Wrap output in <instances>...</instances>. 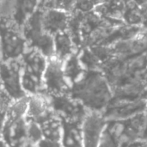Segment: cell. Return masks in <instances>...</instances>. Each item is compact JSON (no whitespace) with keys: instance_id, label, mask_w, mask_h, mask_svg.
Here are the masks:
<instances>
[{"instance_id":"1","label":"cell","mask_w":147,"mask_h":147,"mask_svg":"<svg viewBox=\"0 0 147 147\" xmlns=\"http://www.w3.org/2000/svg\"><path fill=\"white\" fill-rule=\"evenodd\" d=\"M68 95L88 111L102 113L109 104L113 90L100 71H86L84 76L70 86Z\"/></svg>"},{"instance_id":"2","label":"cell","mask_w":147,"mask_h":147,"mask_svg":"<svg viewBox=\"0 0 147 147\" xmlns=\"http://www.w3.org/2000/svg\"><path fill=\"white\" fill-rule=\"evenodd\" d=\"M28 96L15 101L7 109L2 141L8 147H23L28 140Z\"/></svg>"},{"instance_id":"3","label":"cell","mask_w":147,"mask_h":147,"mask_svg":"<svg viewBox=\"0 0 147 147\" xmlns=\"http://www.w3.org/2000/svg\"><path fill=\"white\" fill-rule=\"evenodd\" d=\"M22 84L28 96L43 95V76L47 59L37 50L28 48L20 59Z\"/></svg>"},{"instance_id":"4","label":"cell","mask_w":147,"mask_h":147,"mask_svg":"<svg viewBox=\"0 0 147 147\" xmlns=\"http://www.w3.org/2000/svg\"><path fill=\"white\" fill-rule=\"evenodd\" d=\"M41 17L42 7H40L27 19L22 27V31L28 48L37 50L47 59H49L54 54L53 36L43 29Z\"/></svg>"},{"instance_id":"5","label":"cell","mask_w":147,"mask_h":147,"mask_svg":"<svg viewBox=\"0 0 147 147\" xmlns=\"http://www.w3.org/2000/svg\"><path fill=\"white\" fill-rule=\"evenodd\" d=\"M28 49L22 28L13 21H0L1 61L19 60Z\"/></svg>"},{"instance_id":"6","label":"cell","mask_w":147,"mask_h":147,"mask_svg":"<svg viewBox=\"0 0 147 147\" xmlns=\"http://www.w3.org/2000/svg\"><path fill=\"white\" fill-rule=\"evenodd\" d=\"M0 87L12 102L28 96L22 84L20 59L0 62Z\"/></svg>"},{"instance_id":"7","label":"cell","mask_w":147,"mask_h":147,"mask_svg":"<svg viewBox=\"0 0 147 147\" xmlns=\"http://www.w3.org/2000/svg\"><path fill=\"white\" fill-rule=\"evenodd\" d=\"M64 61L53 56L47 59V66L43 76V95L47 96L68 94V84L63 69Z\"/></svg>"},{"instance_id":"8","label":"cell","mask_w":147,"mask_h":147,"mask_svg":"<svg viewBox=\"0 0 147 147\" xmlns=\"http://www.w3.org/2000/svg\"><path fill=\"white\" fill-rule=\"evenodd\" d=\"M50 106L59 120L83 122L88 110L68 94L47 96Z\"/></svg>"},{"instance_id":"9","label":"cell","mask_w":147,"mask_h":147,"mask_svg":"<svg viewBox=\"0 0 147 147\" xmlns=\"http://www.w3.org/2000/svg\"><path fill=\"white\" fill-rule=\"evenodd\" d=\"M115 59L125 60L147 53V29L138 30L130 37L110 47Z\"/></svg>"},{"instance_id":"10","label":"cell","mask_w":147,"mask_h":147,"mask_svg":"<svg viewBox=\"0 0 147 147\" xmlns=\"http://www.w3.org/2000/svg\"><path fill=\"white\" fill-rule=\"evenodd\" d=\"M106 122L102 113L88 111L81 126L84 147H98Z\"/></svg>"},{"instance_id":"11","label":"cell","mask_w":147,"mask_h":147,"mask_svg":"<svg viewBox=\"0 0 147 147\" xmlns=\"http://www.w3.org/2000/svg\"><path fill=\"white\" fill-rule=\"evenodd\" d=\"M147 112V100L134 102H110L102 113L107 121L124 120Z\"/></svg>"},{"instance_id":"12","label":"cell","mask_w":147,"mask_h":147,"mask_svg":"<svg viewBox=\"0 0 147 147\" xmlns=\"http://www.w3.org/2000/svg\"><path fill=\"white\" fill-rule=\"evenodd\" d=\"M71 14L66 12L42 7L41 22L43 29L49 34H55L67 31Z\"/></svg>"},{"instance_id":"13","label":"cell","mask_w":147,"mask_h":147,"mask_svg":"<svg viewBox=\"0 0 147 147\" xmlns=\"http://www.w3.org/2000/svg\"><path fill=\"white\" fill-rule=\"evenodd\" d=\"M61 147H84L82 122L60 120Z\"/></svg>"},{"instance_id":"14","label":"cell","mask_w":147,"mask_h":147,"mask_svg":"<svg viewBox=\"0 0 147 147\" xmlns=\"http://www.w3.org/2000/svg\"><path fill=\"white\" fill-rule=\"evenodd\" d=\"M42 5V0H14L12 21L22 28L27 19Z\"/></svg>"},{"instance_id":"15","label":"cell","mask_w":147,"mask_h":147,"mask_svg":"<svg viewBox=\"0 0 147 147\" xmlns=\"http://www.w3.org/2000/svg\"><path fill=\"white\" fill-rule=\"evenodd\" d=\"M53 56L62 61L76 53V47L67 31L59 33L53 36Z\"/></svg>"},{"instance_id":"16","label":"cell","mask_w":147,"mask_h":147,"mask_svg":"<svg viewBox=\"0 0 147 147\" xmlns=\"http://www.w3.org/2000/svg\"><path fill=\"white\" fill-rule=\"evenodd\" d=\"M63 69L65 77L70 86L78 82L86 71L79 60L78 53H72L64 61Z\"/></svg>"},{"instance_id":"17","label":"cell","mask_w":147,"mask_h":147,"mask_svg":"<svg viewBox=\"0 0 147 147\" xmlns=\"http://www.w3.org/2000/svg\"><path fill=\"white\" fill-rule=\"evenodd\" d=\"M77 0H47L43 8L54 9L71 14L75 11Z\"/></svg>"},{"instance_id":"18","label":"cell","mask_w":147,"mask_h":147,"mask_svg":"<svg viewBox=\"0 0 147 147\" xmlns=\"http://www.w3.org/2000/svg\"><path fill=\"white\" fill-rule=\"evenodd\" d=\"M109 0H77L75 10L81 13H89L94 10V9L105 2Z\"/></svg>"},{"instance_id":"19","label":"cell","mask_w":147,"mask_h":147,"mask_svg":"<svg viewBox=\"0 0 147 147\" xmlns=\"http://www.w3.org/2000/svg\"><path fill=\"white\" fill-rule=\"evenodd\" d=\"M13 102L11 99L4 93V91L0 88V111H6Z\"/></svg>"},{"instance_id":"20","label":"cell","mask_w":147,"mask_h":147,"mask_svg":"<svg viewBox=\"0 0 147 147\" xmlns=\"http://www.w3.org/2000/svg\"><path fill=\"white\" fill-rule=\"evenodd\" d=\"M123 147H147V142L142 140H136L124 146Z\"/></svg>"},{"instance_id":"21","label":"cell","mask_w":147,"mask_h":147,"mask_svg":"<svg viewBox=\"0 0 147 147\" xmlns=\"http://www.w3.org/2000/svg\"><path fill=\"white\" fill-rule=\"evenodd\" d=\"M6 112H7V110L0 111V140H2V133H3V125H4Z\"/></svg>"},{"instance_id":"22","label":"cell","mask_w":147,"mask_h":147,"mask_svg":"<svg viewBox=\"0 0 147 147\" xmlns=\"http://www.w3.org/2000/svg\"><path fill=\"white\" fill-rule=\"evenodd\" d=\"M140 140L147 142V120L146 121V123H145L144 127H143V130H142V133H141V136H140Z\"/></svg>"},{"instance_id":"23","label":"cell","mask_w":147,"mask_h":147,"mask_svg":"<svg viewBox=\"0 0 147 147\" xmlns=\"http://www.w3.org/2000/svg\"><path fill=\"white\" fill-rule=\"evenodd\" d=\"M136 5H138L139 7L141 6H145V5H147V0H132Z\"/></svg>"},{"instance_id":"24","label":"cell","mask_w":147,"mask_h":147,"mask_svg":"<svg viewBox=\"0 0 147 147\" xmlns=\"http://www.w3.org/2000/svg\"><path fill=\"white\" fill-rule=\"evenodd\" d=\"M143 80H144L145 84L147 85V68L146 71H145V73H144V75H143Z\"/></svg>"},{"instance_id":"25","label":"cell","mask_w":147,"mask_h":147,"mask_svg":"<svg viewBox=\"0 0 147 147\" xmlns=\"http://www.w3.org/2000/svg\"><path fill=\"white\" fill-rule=\"evenodd\" d=\"M0 147H8L2 140H0Z\"/></svg>"},{"instance_id":"26","label":"cell","mask_w":147,"mask_h":147,"mask_svg":"<svg viewBox=\"0 0 147 147\" xmlns=\"http://www.w3.org/2000/svg\"><path fill=\"white\" fill-rule=\"evenodd\" d=\"M47 0H42V5H41V7L46 3V2H47Z\"/></svg>"},{"instance_id":"27","label":"cell","mask_w":147,"mask_h":147,"mask_svg":"<svg viewBox=\"0 0 147 147\" xmlns=\"http://www.w3.org/2000/svg\"><path fill=\"white\" fill-rule=\"evenodd\" d=\"M0 62H1V57H0Z\"/></svg>"},{"instance_id":"28","label":"cell","mask_w":147,"mask_h":147,"mask_svg":"<svg viewBox=\"0 0 147 147\" xmlns=\"http://www.w3.org/2000/svg\"><path fill=\"white\" fill-rule=\"evenodd\" d=\"M0 88H1V87H0Z\"/></svg>"}]
</instances>
